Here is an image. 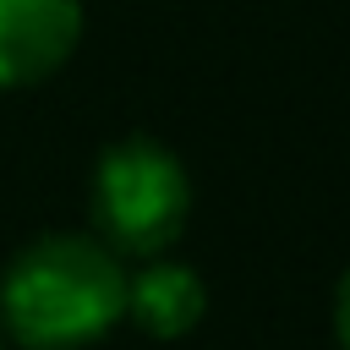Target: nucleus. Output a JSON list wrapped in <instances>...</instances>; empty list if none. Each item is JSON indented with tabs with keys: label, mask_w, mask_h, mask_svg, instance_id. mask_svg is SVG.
<instances>
[{
	"label": "nucleus",
	"mask_w": 350,
	"mask_h": 350,
	"mask_svg": "<svg viewBox=\"0 0 350 350\" xmlns=\"http://www.w3.org/2000/svg\"><path fill=\"white\" fill-rule=\"evenodd\" d=\"M126 273L98 235H38L0 273V323L22 350H88L126 323Z\"/></svg>",
	"instance_id": "nucleus-1"
},
{
	"label": "nucleus",
	"mask_w": 350,
	"mask_h": 350,
	"mask_svg": "<svg viewBox=\"0 0 350 350\" xmlns=\"http://www.w3.org/2000/svg\"><path fill=\"white\" fill-rule=\"evenodd\" d=\"M93 235L115 257H159L191 219V175L153 137H120L98 153L88 180Z\"/></svg>",
	"instance_id": "nucleus-2"
},
{
	"label": "nucleus",
	"mask_w": 350,
	"mask_h": 350,
	"mask_svg": "<svg viewBox=\"0 0 350 350\" xmlns=\"http://www.w3.org/2000/svg\"><path fill=\"white\" fill-rule=\"evenodd\" d=\"M82 38L77 0H0V88L55 77Z\"/></svg>",
	"instance_id": "nucleus-3"
},
{
	"label": "nucleus",
	"mask_w": 350,
	"mask_h": 350,
	"mask_svg": "<svg viewBox=\"0 0 350 350\" xmlns=\"http://www.w3.org/2000/svg\"><path fill=\"white\" fill-rule=\"evenodd\" d=\"M208 312V290L202 273L170 252L142 257L137 273H126V317L148 334V339H180L202 323Z\"/></svg>",
	"instance_id": "nucleus-4"
},
{
	"label": "nucleus",
	"mask_w": 350,
	"mask_h": 350,
	"mask_svg": "<svg viewBox=\"0 0 350 350\" xmlns=\"http://www.w3.org/2000/svg\"><path fill=\"white\" fill-rule=\"evenodd\" d=\"M334 339H339V350H350V268L334 290Z\"/></svg>",
	"instance_id": "nucleus-5"
}]
</instances>
